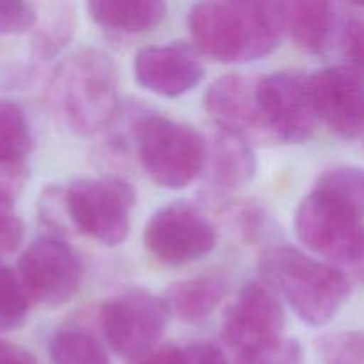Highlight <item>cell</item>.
Instances as JSON below:
<instances>
[{"instance_id":"2","label":"cell","mask_w":364,"mask_h":364,"mask_svg":"<svg viewBox=\"0 0 364 364\" xmlns=\"http://www.w3.org/2000/svg\"><path fill=\"white\" fill-rule=\"evenodd\" d=\"M263 283L290 304L309 327L329 323L352 291V279L338 267L318 262L291 245H274L258 262Z\"/></svg>"},{"instance_id":"6","label":"cell","mask_w":364,"mask_h":364,"mask_svg":"<svg viewBox=\"0 0 364 364\" xmlns=\"http://www.w3.org/2000/svg\"><path fill=\"white\" fill-rule=\"evenodd\" d=\"M64 203L73 230L107 247H116L130 233L135 191L117 176L82 178L64 188Z\"/></svg>"},{"instance_id":"35","label":"cell","mask_w":364,"mask_h":364,"mask_svg":"<svg viewBox=\"0 0 364 364\" xmlns=\"http://www.w3.org/2000/svg\"><path fill=\"white\" fill-rule=\"evenodd\" d=\"M107 364H110V363H107Z\"/></svg>"},{"instance_id":"13","label":"cell","mask_w":364,"mask_h":364,"mask_svg":"<svg viewBox=\"0 0 364 364\" xmlns=\"http://www.w3.org/2000/svg\"><path fill=\"white\" fill-rule=\"evenodd\" d=\"M259 77L230 73L217 78L205 95L206 112L219 130L245 139H265L269 132L259 107Z\"/></svg>"},{"instance_id":"16","label":"cell","mask_w":364,"mask_h":364,"mask_svg":"<svg viewBox=\"0 0 364 364\" xmlns=\"http://www.w3.org/2000/svg\"><path fill=\"white\" fill-rule=\"evenodd\" d=\"M206 180L223 191H235L256 174V156L251 144L238 135L219 130L206 141Z\"/></svg>"},{"instance_id":"3","label":"cell","mask_w":364,"mask_h":364,"mask_svg":"<svg viewBox=\"0 0 364 364\" xmlns=\"http://www.w3.org/2000/svg\"><path fill=\"white\" fill-rule=\"evenodd\" d=\"M53 114L78 135H92L119 107V75L109 53L82 48L59 64L48 84Z\"/></svg>"},{"instance_id":"12","label":"cell","mask_w":364,"mask_h":364,"mask_svg":"<svg viewBox=\"0 0 364 364\" xmlns=\"http://www.w3.org/2000/svg\"><path fill=\"white\" fill-rule=\"evenodd\" d=\"M316 116L341 139L364 132V73L358 68L329 66L311 75Z\"/></svg>"},{"instance_id":"30","label":"cell","mask_w":364,"mask_h":364,"mask_svg":"<svg viewBox=\"0 0 364 364\" xmlns=\"http://www.w3.org/2000/svg\"><path fill=\"white\" fill-rule=\"evenodd\" d=\"M23 240V224L18 217L2 215L0 217V267H4V259L9 258Z\"/></svg>"},{"instance_id":"25","label":"cell","mask_w":364,"mask_h":364,"mask_svg":"<svg viewBox=\"0 0 364 364\" xmlns=\"http://www.w3.org/2000/svg\"><path fill=\"white\" fill-rule=\"evenodd\" d=\"M340 41L350 66L364 73V6H354L352 13L345 14Z\"/></svg>"},{"instance_id":"23","label":"cell","mask_w":364,"mask_h":364,"mask_svg":"<svg viewBox=\"0 0 364 364\" xmlns=\"http://www.w3.org/2000/svg\"><path fill=\"white\" fill-rule=\"evenodd\" d=\"M31 304L16 270L0 267V331H13L23 326Z\"/></svg>"},{"instance_id":"7","label":"cell","mask_w":364,"mask_h":364,"mask_svg":"<svg viewBox=\"0 0 364 364\" xmlns=\"http://www.w3.org/2000/svg\"><path fill=\"white\" fill-rule=\"evenodd\" d=\"M169 315L164 299L146 290H128L102 306L100 323L109 347L121 358L135 361L155 350Z\"/></svg>"},{"instance_id":"21","label":"cell","mask_w":364,"mask_h":364,"mask_svg":"<svg viewBox=\"0 0 364 364\" xmlns=\"http://www.w3.org/2000/svg\"><path fill=\"white\" fill-rule=\"evenodd\" d=\"M52 364H107L105 350L91 334L77 329L59 331L50 341Z\"/></svg>"},{"instance_id":"29","label":"cell","mask_w":364,"mask_h":364,"mask_svg":"<svg viewBox=\"0 0 364 364\" xmlns=\"http://www.w3.org/2000/svg\"><path fill=\"white\" fill-rule=\"evenodd\" d=\"M39 199H41L39 201V215H41V219L53 230H64L66 224L70 223L66 203H64V188H46Z\"/></svg>"},{"instance_id":"22","label":"cell","mask_w":364,"mask_h":364,"mask_svg":"<svg viewBox=\"0 0 364 364\" xmlns=\"http://www.w3.org/2000/svg\"><path fill=\"white\" fill-rule=\"evenodd\" d=\"M316 187L336 196L364 217V169L358 166L329 167L320 174Z\"/></svg>"},{"instance_id":"17","label":"cell","mask_w":364,"mask_h":364,"mask_svg":"<svg viewBox=\"0 0 364 364\" xmlns=\"http://www.w3.org/2000/svg\"><path fill=\"white\" fill-rule=\"evenodd\" d=\"M226 291V281L215 274H208L174 283L167 288L164 301L181 322L201 323L219 308Z\"/></svg>"},{"instance_id":"24","label":"cell","mask_w":364,"mask_h":364,"mask_svg":"<svg viewBox=\"0 0 364 364\" xmlns=\"http://www.w3.org/2000/svg\"><path fill=\"white\" fill-rule=\"evenodd\" d=\"M322 364H364V334L340 331L326 334L316 343Z\"/></svg>"},{"instance_id":"34","label":"cell","mask_w":364,"mask_h":364,"mask_svg":"<svg viewBox=\"0 0 364 364\" xmlns=\"http://www.w3.org/2000/svg\"><path fill=\"white\" fill-rule=\"evenodd\" d=\"M363 135H364V132H363Z\"/></svg>"},{"instance_id":"10","label":"cell","mask_w":364,"mask_h":364,"mask_svg":"<svg viewBox=\"0 0 364 364\" xmlns=\"http://www.w3.org/2000/svg\"><path fill=\"white\" fill-rule=\"evenodd\" d=\"M16 272L32 304L59 308L77 295L84 267L71 245L60 238L45 237L25 249Z\"/></svg>"},{"instance_id":"28","label":"cell","mask_w":364,"mask_h":364,"mask_svg":"<svg viewBox=\"0 0 364 364\" xmlns=\"http://www.w3.org/2000/svg\"><path fill=\"white\" fill-rule=\"evenodd\" d=\"M245 364H304V352L294 338H281Z\"/></svg>"},{"instance_id":"8","label":"cell","mask_w":364,"mask_h":364,"mask_svg":"<svg viewBox=\"0 0 364 364\" xmlns=\"http://www.w3.org/2000/svg\"><path fill=\"white\" fill-rule=\"evenodd\" d=\"M220 338L245 364L284 338V311L276 291L265 283H249L223 316Z\"/></svg>"},{"instance_id":"11","label":"cell","mask_w":364,"mask_h":364,"mask_svg":"<svg viewBox=\"0 0 364 364\" xmlns=\"http://www.w3.org/2000/svg\"><path fill=\"white\" fill-rule=\"evenodd\" d=\"M259 107L270 139L302 144L315 132L318 116L311 92V75L277 71L259 77Z\"/></svg>"},{"instance_id":"31","label":"cell","mask_w":364,"mask_h":364,"mask_svg":"<svg viewBox=\"0 0 364 364\" xmlns=\"http://www.w3.org/2000/svg\"><path fill=\"white\" fill-rule=\"evenodd\" d=\"M132 364H191L187 348L166 345V347H156L149 354L132 361Z\"/></svg>"},{"instance_id":"9","label":"cell","mask_w":364,"mask_h":364,"mask_svg":"<svg viewBox=\"0 0 364 364\" xmlns=\"http://www.w3.org/2000/svg\"><path fill=\"white\" fill-rule=\"evenodd\" d=\"M144 245L164 265L180 267L210 255L217 245V231L201 210L178 201L162 206L149 217Z\"/></svg>"},{"instance_id":"33","label":"cell","mask_w":364,"mask_h":364,"mask_svg":"<svg viewBox=\"0 0 364 364\" xmlns=\"http://www.w3.org/2000/svg\"><path fill=\"white\" fill-rule=\"evenodd\" d=\"M0 364H38V361L25 348L0 340Z\"/></svg>"},{"instance_id":"27","label":"cell","mask_w":364,"mask_h":364,"mask_svg":"<svg viewBox=\"0 0 364 364\" xmlns=\"http://www.w3.org/2000/svg\"><path fill=\"white\" fill-rule=\"evenodd\" d=\"M25 181H27L25 164H0V217L11 215Z\"/></svg>"},{"instance_id":"26","label":"cell","mask_w":364,"mask_h":364,"mask_svg":"<svg viewBox=\"0 0 364 364\" xmlns=\"http://www.w3.org/2000/svg\"><path fill=\"white\" fill-rule=\"evenodd\" d=\"M38 9L28 2L0 0V34H25L34 31Z\"/></svg>"},{"instance_id":"14","label":"cell","mask_w":364,"mask_h":364,"mask_svg":"<svg viewBox=\"0 0 364 364\" xmlns=\"http://www.w3.org/2000/svg\"><path fill=\"white\" fill-rule=\"evenodd\" d=\"M134 75L146 91L176 98L192 91L205 78V66L192 46L169 43L139 50L134 59Z\"/></svg>"},{"instance_id":"18","label":"cell","mask_w":364,"mask_h":364,"mask_svg":"<svg viewBox=\"0 0 364 364\" xmlns=\"http://www.w3.org/2000/svg\"><path fill=\"white\" fill-rule=\"evenodd\" d=\"M89 16L96 25L117 32H148L166 18L167 6L160 0H92Z\"/></svg>"},{"instance_id":"32","label":"cell","mask_w":364,"mask_h":364,"mask_svg":"<svg viewBox=\"0 0 364 364\" xmlns=\"http://www.w3.org/2000/svg\"><path fill=\"white\" fill-rule=\"evenodd\" d=\"M187 348L191 364H228L226 355L219 347L206 341H198V343L188 345Z\"/></svg>"},{"instance_id":"19","label":"cell","mask_w":364,"mask_h":364,"mask_svg":"<svg viewBox=\"0 0 364 364\" xmlns=\"http://www.w3.org/2000/svg\"><path fill=\"white\" fill-rule=\"evenodd\" d=\"M32 146L34 137L21 107L0 98V164H23Z\"/></svg>"},{"instance_id":"15","label":"cell","mask_w":364,"mask_h":364,"mask_svg":"<svg viewBox=\"0 0 364 364\" xmlns=\"http://www.w3.org/2000/svg\"><path fill=\"white\" fill-rule=\"evenodd\" d=\"M287 31L302 52L322 55L341 36L343 14L334 4L318 0L284 2Z\"/></svg>"},{"instance_id":"4","label":"cell","mask_w":364,"mask_h":364,"mask_svg":"<svg viewBox=\"0 0 364 364\" xmlns=\"http://www.w3.org/2000/svg\"><path fill=\"white\" fill-rule=\"evenodd\" d=\"M295 233L316 255L364 283V217L315 187L295 210Z\"/></svg>"},{"instance_id":"20","label":"cell","mask_w":364,"mask_h":364,"mask_svg":"<svg viewBox=\"0 0 364 364\" xmlns=\"http://www.w3.org/2000/svg\"><path fill=\"white\" fill-rule=\"evenodd\" d=\"M75 31L73 7L68 4H55L34 27L32 52L39 59H52L70 43Z\"/></svg>"},{"instance_id":"1","label":"cell","mask_w":364,"mask_h":364,"mask_svg":"<svg viewBox=\"0 0 364 364\" xmlns=\"http://www.w3.org/2000/svg\"><path fill=\"white\" fill-rule=\"evenodd\" d=\"M196 48L217 63L245 64L270 55L281 45L284 2H201L188 13Z\"/></svg>"},{"instance_id":"5","label":"cell","mask_w":364,"mask_h":364,"mask_svg":"<svg viewBox=\"0 0 364 364\" xmlns=\"http://www.w3.org/2000/svg\"><path fill=\"white\" fill-rule=\"evenodd\" d=\"M139 162L149 180L162 188L188 187L205 169L206 139L178 121L144 116L134 127Z\"/></svg>"}]
</instances>
